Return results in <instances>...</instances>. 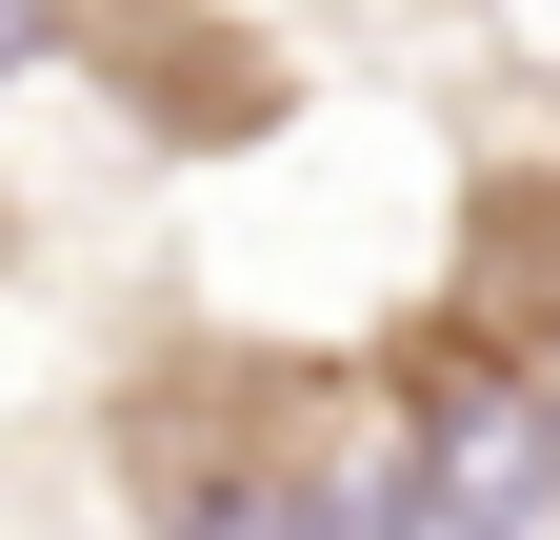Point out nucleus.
I'll list each match as a JSON object with an SVG mask.
<instances>
[{
	"label": "nucleus",
	"mask_w": 560,
	"mask_h": 540,
	"mask_svg": "<svg viewBox=\"0 0 560 540\" xmlns=\"http://www.w3.org/2000/svg\"><path fill=\"white\" fill-rule=\"evenodd\" d=\"M0 60H21V0H0Z\"/></svg>",
	"instance_id": "f257e3e1"
}]
</instances>
